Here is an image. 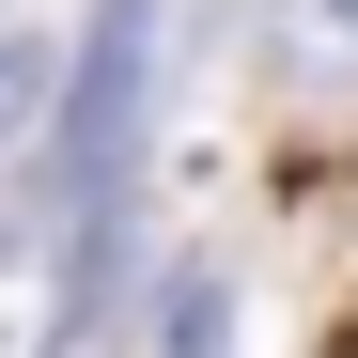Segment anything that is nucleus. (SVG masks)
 I'll return each mask as SVG.
<instances>
[{
    "mask_svg": "<svg viewBox=\"0 0 358 358\" xmlns=\"http://www.w3.org/2000/svg\"><path fill=\"white\" fill-rule=\"evenodd\" d=\"M327 358H358V312H343V327H327Z\"/></svg>",
    "mask_w": 358,
    "mask_h": 358,
    "instance_id": "39448f33",
    "label": "nucleus"
},
{
    "mask_svg": "<svg viewBox=\"0 0 358 358\" xmlns=\"http://www.w3.org/2000/svg\"><path fill=\"white\" fill-rule=\"evenodd\" d=\"M63 63H78V47L0 31V156H16V141H47V109H63Z\"/></svg>",
    "mask_w": 358,
    "mask_h": 358,
    "instance_id": "f03ea898",
    "label": "nucleus"
},
{
    "mask_svg": "<svg viewBox=\"0 0 358 358\" xmlns=\"http://www.w3.org/2000/svg\"><path fill=\"white\" fill-rule=\"evenodd\" d=\"M312 31H343V47H358V0H312Z\"/></svg>",
    "mask_w": 358,
    "mask_h": 358,
    "instance_id": "20e7f679",
    "label": "nucleus"
},
{
    "mask_svg": "<svg viewBox=\"0 0 358 358\" xmlns=\"http://www.w3.org/2000/svg\"><path fill=\"white\" fill-rule=\"evenodd\" d=\"M141 78H156V0H94V31L63 63V109H47V203L31 218H94L109 203L125 125H141Z\"/></svg>",
    "mask_w": 358,
    "mask_h": 358,
    "instance_id": "f257e3e1",
    "label": "nucleus"
},
{
    "mask_svg": "<svg viewBox=\"0 0 358 358\" xmlns=\"http://www.w3.org/2000/svg\"><path fill=\"white\" fill-rule=\"evenodd\" d=\"M47 312H63V280L31 265V234H0V358H31V343H63Z\"/></svg>",
    "mask_w": 358,
    "mask_h": 358,
    "instance_id": "7ed1b4c3",
    "label": "nucleus"
}]
</instances>
